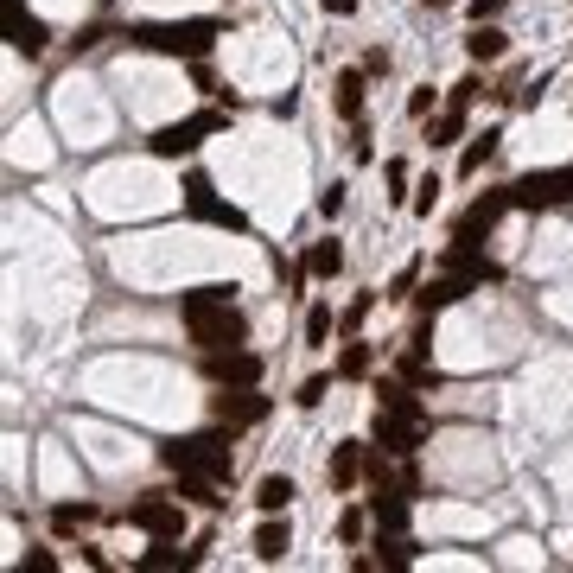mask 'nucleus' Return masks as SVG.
Listing matches in <instances>:
<instances>
[{
	"mask_svg": "<svg viewBox=\"0 0 573 573\" xmlns=\"http://www.w3.org/2000/svg\"><path fill=\"white\" fill-rule=\"evenodd\" d=\"M90 503H58V510H51V535H77V529H90Z\"/></svg>",
	"mask_w": 573,
	"mask_h": 573,
	"instance_id": "obj_22",
	"label": "nucleus"
},
{
	"mask_svg": "<svg viewBox=\"0 0 573 573\" xmlns=\"http://www.w3.org/2000/svg\"><path fill=\"white\" fill-rule=\"evenodd\" d=\"M357 478H363V446H357V440L332 446V484H338V491H351Z\"/></svg>",
	"mask_w": 573,
	"mask_h": 573,
	"instance_id": "obj_15",
	"label": "nucleus"
},
{
	"mask_svg": "<svg viewBox=\"0 0 573 573\" xmlns=\"http://www.w3.org/2000/svg\"><path fill=\"white\" fill-rule=\"evenodd\" d=\"M7 45H13V51H26V58H39V51L51 45L45 20H32V13L20 7V0H7Z\"/></svg>",
	"mask_w": 573,
	"mask_h": 573,
	"instance_id": "obj_9",
	"label": "nucleus"
},
{
	"mask_svg": "<svg viewBox=\"0 0 573 573\" xmlns=\"http://www.w3.org/2000/svg\"><path fill=\"white\" fill-rule=\"evenodd\" d=\"M332 338V306H312L306 312V344H325Z\"/></svg>",
	"mask_w": 573,
	"mask_h": 573,
	"instance_id": "obj_24",
	"label": "nucleus"
},
{
	"mask_svg": "<svg viewBox=\"0 0 573 573\" xmlns=\"http://www.w3.org/2000/svg\"><path fill=\"white\" fill-rule=\"evenodd\" d=\"M325 13H357V0H325Z\"/></svg>",
	"mask_w": 573,
	"mask_h": 573,
	"instance_id": "obj_37",
	"label": "nucleus"
},
{
	"mask_svg": "<svg viewBox=\"0 0 573 573\" xmlns=\"http://www.w3.org/2000/svg\"><path fill=\"white\" fill-rule=\"evenodd\" d=\"M414 281H421V268H414V262H408V268H402V274H395V281H389V300H402V293H408Z\"/></svg>",
	"mask_w": 573,
	"mask_h": 573,
	"instance_id": "obj_32",
	"label": "nucleus"
},
{
	"mask_svg": "<svg viewBox=\"0 0 573 573\" xmlns=\"http://www.w3.org/2000/svg\"><path fill=\"white\" fill-rule=\"evenodd\" d=\"M217 128H223V115H191V121H172V128H160V134L147 141V153H153V160H185V153L198 147L204 134H217Z\"/></svg>",
	"mask_w": 573,
	"mask_h": 573,
	"instance_id": "obj_5",
	"label": "nucleus"
},
{
	"mask_svg": "<svg viewBox=\"0 0 573 573\" xmlns=\"http://www.w3.org/2000/svg\"><path fill=\"white\" fill-rule=\"evenodd\" d=\"M338 542H363V510H344V523H338Z\"/></svg>",
	"mask_w": 573,
	"mask_h": 573,
	"instance_id": "obj_29",
	"label": "nucleus"
},
{
	"mask_svg": "<svg viewBox=\"0 0 573 573\" xmlns=\"http://www.w3.org/2000/svg\"><path fill=\"white\" fill-rule=\"evenodd\" d=\"M217 20H172V26H134V45L160 51V58H204L217 45Z\"/></svg>",
	"mask_w": 573,
	"mask_h": 573,
	"instance_id": "obj_3",
	"label": "nucleus"
},
{
	"mask_svg": "<svg viewBox=\"0 0 573 573\" xmlns=\"http://www.w3.org/2000/svg\"><path fill=\"white\" fill-rule=\"evenodd\" d=\"M421 7H453V0H421Z\"/></svg>",
	"mask_w": 573,
	"mask_h": 573,
	"instance_id": "obj_38",
	"label": "nucleus"
},
{
	"mask_svg": "<svg viewBox=\"0 0 573 573\" xmlns=\"http://www.w3.org/2000/svg\"><path fill=\"white\" fill-rule=\"evenodd\" d=\"M325 389H332V382H325V376H306L293 402H300V408H319V402H325Z\"/></svg>",
	"mask_w": 573,
	"mask_h": 573,
	"instance_id": "obj_27",
	"label": "nucleus"
},
{
	"mask_svg": "<svg viewBox=\"0 0 573 573\" xmlns=\"http://www.w3.org/2000/svg\"><path fill=\"white\" fill-rule=\"evenodd\" d=\"M287 503H293V478H281V472H274V478H262V484H255V510H262V516H281Z\"/></svg>",
	"mask_w": 573,
	"mask_h": 573,
	"instance_id": "obj_16",
	"label": "nucleus"
},
{
	"mask_svg": "<svg viewBox=\"0 0 573 573\" xmlns=\"http://www.w3.org/2000/svg\"><path fill=\"white\" fill-rule=\"evenodd\" d=\"M363 77H370V71L357 64V71H338V83H332V102H338V115H344V121H357V115H363Z\"/></svg>",
	"mask_w": 573,
	"mask_h": 573,
	"instance_id": "obj_11",
	"label": "nucleus"
},
{
	"mask_svg": "<svg viewBox=\"0 0 573 573\" xmlns=\"http://www.w3.org/2000/svg\"><path fill=\"white\" fill-rule=\"evenodd\" d=\"M172 478H179V497L185 503H204V510H217V478H204V472H172Z\"/></svg>",
	"mask_w": 573,
	"mask_h": 573,
	"instance_id": "obj_20",
	"label": "nucleus"
},
{
	"mask_svg": "<svg viewBox=\"0 0 573 573\" xmlns=\"http://www.w3.org/2000/svg\"><path fill=\"white\" fill-rule=\"evenodd\" d=\"M497 141H503V134H497V128H484L478 141H472V147L459 153V172H465V179H472V172H484V166H491V153H497Z\"/></svg>",
	"mask_w": 573,
	"mask_h": 573,
	"instance_id": "obj_21",
	"label": "nucleus"
},
{
	"mask_svg": "<svg viewBox=\"0 0 573 573\" xmlns=\"http://www.w3.org/2000/svg\"><path fill=\"white\" fill-rule=\"evenodd\" d=\"M402 191H408V166H402V160H389V198L402 204Z\"/></svg>",
	"mask_w": 573,
	"mask_h": 573,
	"instance_id": "obj_33",
	"label": "nucleus"
},
{
	"mask_svg": "<svg viewBox=\"0 0 573 573\" xmlns=\"http://www.w3.org/2000/svg\"><path fill=\"white\" fill-rule=\"evenodd\" d=\"M204 370H211L223 389H249V382H262V357H255V351H236V344H230V351H211Z\"/></svg>",
	"mask_w": 573,
	"mask_h": 573,
	"instance_id": "obj_7",
	"label": "nucleus"
},
{
	"mask_svg": "<svg viewBox=\"0 0 573 573\" xmlns=\"http://www.w3.org/2000/svg\"><path fill=\"white\" fill-rule=\"evenodd\" d=\"M338 268H344V249H338V236H325V242H312V249H306V274H312V281H332Z\"/></svg>",
	"mask_w": 573,
	"mask_h": 573,
	"instance_id": "obj_14",
	"label": "nucleus"
},
{
	"mask_svg": "<svg viewBox=\"0 0 573 573\" xmlns=\"http://www.w3.org/2000/svg\"><path fill=\"white\" fill-rule=\"evenodd\" d=\"M453 141H465V109L446 102V109L433 115V128H427V147H453Z\"/></svg>",
	"mask_w": 573,
	"mask_h": 573,
	"instance_id": "obj_17",
	"label": "nucleus"
},
{
	"mask_svg": "<svg viewBox=\"0 0 573 573\" xmlns=\"http://www.w3.org/2000/svg\"><path fill=\"white\" fill-rule=\"evenodd\" d=\"M402 382H440V376H433V363H427V351H408L402 357Z\"/></svg>",
	"mask_w": 573,
	"mask_h": 573,
	"instance_id": "obj_26",
	"label": "nucleus"
},
{
	"mask_svg": "<svg viewBox=\"0 0 573 573\" xmlns=\"http://www.w3.org/2000/svg\"><path fill=\"white\" fill-rule=\"evenodd\" d=\"M160 465H166V472H204V478L230 484V472H236L230 427H223V433H191V440H179V446H160Z\"/></svg>",
	"mask_w": 573,
	"mask_h": 573,
	"instance_id": "obj_2",
	"label": "nucleus"
},
{
	"mask_svg": "<svg viewBox=\"0 0 573 573\" xmlns=\"http://www.w3.org/2000/svg\"><path fill=\"white\" fill-rule=\"evenodd\" d=\"M503 191H510V211H548V204L573 198V172H529V179H516Z\"/></svg>",
	"mask_w": 573,
	"mask_h": 573,
	"instance_id": "obj_4",
	"label": "nucleus"
},
{
	"mask_svg": "<svg viewBox=\"0 0 573 573\" xmlns=\"http://www.w3.org/2000/svg\"><path fill=\"white\" fill-rule=\"evenodd\" d=\"M497 13H503V0H472V20H478V26L497 20Z\"/></svg>",
	"mask_w": 573,
	"mask_h": 573,
	"instance_id": "obj_36",
	"label": "nucleus"
},
{
	"mask_svg": "<svg viewBox=\"0 0 573 573\" xmlns=\"http://www.w3.org/2000/svg\"><path fill=\"white\" fill-rule=\"evenodd\" d=\"M408 115H414V121H427V115H433V90H427V83L408 96Z\"/></svg>",
	"mask_w": 573,
	"mask_h": 573,
	"instance_id": "obj_30",
	"label": "nucleus"
},
{
	"mask_svg": "<svg viewBox=\"0 0 573 573\" xmlns=\"http://www.w3.org/2000/svg\"><path fill=\"white\" fill-rule=\"evenodd\" d=\"M128 523L134 529H147V535H172V542H179V529H185V510L172 497H141L128 510Z\"/></svg>",
	"mask_w": 573,
	"mask_h": 573,
	"instance_id": "obj_6",
	"label": "nucleus"
},
{
	"mask_svg": "<svg viewBox=\"0 0 573 573\" xmlns=\"http://www.w3.org/2000/svg\"><path fill=\"white\" fill-rule=\"evenodd\" d=\"M503 51H510V39H503V32H497L491 20H484V26L472 32V39H465V58H472V64H497Z\"/></svg>",
	"mask_w": 573,
	"mask_h": 573,
	"instance_id": "obj_13",
	"label": "nucleus"
},
{
	"mask_svg": "<svg viewBox=\"0 0 573 573\" xmlns=\"http://www.w3.org/2000/svg\"><path fill=\"white\" fill-rule=\"evenodd\" d=\"M433 204H440V172H427V179L414 185V211H421V217H433Z\"/></svg>",
	"mask_w": 573,
	"mask_h": 573,
	"instance_id": "obj_25",
	"label": "nucleus"
},
{
	"mask_svg": "<svg viewBox=\"0 0 573 573\" xmlns=\"http://www.w3.org/2000/svg\"><path fill=\"white\" fill-rule=\"evenodd\" d=\"M370 363H376V351H370V344H344V357H338V376H370Z\"/></svg>",
	"mask_w": 573,
	"mask_h": 573,
	"instance_id": "obj_23",
	"label": "nucleus"
},
{
	"mask_svg": "<svg viewBox=\"0 0 573 573\" xmlns=\"http://www.w3.org/2000/svg\"><path fill=\"white\" fill-rule=\"evenodd\" d=\"M370 516H376V529H389V535H395V529L408 523V503L395 497V491H382V484H376V497H370Z\"/></svg>",
	"mask_w": 573,
	"mask_h": 573,
	"instance_id": "obj_19",
	"label": "nucleus"
},
{
	"mask_svg": "<svg viewBox=\"0 0 573 573\" xmlns=\"http://www.w3.org/2000/svg\"><path fill=\"white\" fill-rule=\"evenodd\" d=\"M185 191H191V211H204V217H217V223H230V230H242V217L230 211V204H217L204 179H185Z\"/></svg>",
	"mask_w": 573,
	"mask_h": 573,
	"instance_id": "obj_18",
	"label": "nucleus"
},
{
	"mask_svg": "<svg viewBox=\"0 0 573 573\" xmlns=\"http://www.w3.org/2000/svg\"><path fill=\"white\" fill-rule=\"evenodd\" d=\"M478 281H472V274H453V268H446L440 274V281H433L427 293H421V312H427V319H433V312H446V306H459L465 300V293H472Z\"/></svg>",
	"mask_w": 573,
	"mask_h": 573,
	"instance_id": "obj_10",
	"label": "nucleus"
},
{
	"mask_svg": "<svg viewBox=\"0 0 573 573\" xmlns=\"http://www.w3.org/2000/svg\"><path fill=\"white\" fill-rule=\"evenodd\" d=\"M344 211V185H332V191H319V217H338Z\"/></svg>",
	"mask_w": 573,
	"mask_h": 573,
	"instance_id": "obj_34",
	"label": "nucleus"
},
{
	"mask_svg": "<svg viewBox=\"0 0 573 573\" xmlns=\"http://www.w3.org/2000/svg\"><path fill=\"white\" fill-rule=\"evenodd\" d=\"M478 96H484V83H478V77H465V83H453V109H472Z\"/></svg>",
	"mask_w": 573,
	"mask_h": 573,
	"instance_id": "obj_28",
	"label": "nucleus"
},
{
	"mask_svg": "<svg viewBox=\"0 0 573 573\" xmlns=\"http://www.w3.org/2000/svg\"><path fill=\"white\" fill-rule=\"evenodd\" d=\"M287 548H293V529H287V516H281V523L268 516V523L255 529V561H281Z\"/></svg>",
	"mask_w": 573,
	"mask_h": 573,
	"instance_id": "obj_12",
	"label": "nucleus"
},
{
	"mask_svg": "<svg viewBox=\"0 0 573 573\" xmlns=\"http://www.w3.org/2000/svg\"><path fill=\"white\" fill-rule=\"evenodd\" d=\"M262 414H268V395H255V382H249V389H223L217 395V421L223 427H255V421H262Z\"/></svg>",
	"mask_w": 573,
	"mask_h": 573,
	"instance_id": "obj_8",
	"label": "nucleus"
},
{
	"mask_svg": "<svg viewBox=\"0 0 573 573\" xmlns=\"http://www.w3.org/2000/svg\"><path fill=\"white\" fill-rule=\"evenodd\" d=\"M363 71L382 77V71H389V51H382V45H376V51H363Z\"/></svg>",
	"mask_w": 573,
	"mask_h": 573,
	"instance_id": "obj_35",
	"label": "nucleus"
},
{
	"mask_svg": "<svg viewBox=\"0 0 573 573\" xmlns=\"http://www.w3.org/2000/svg\"><path fill=\"white\" fill-rule=\"evenodd\" d=\"M370 306H376V300H370V293H363V300H351V312H344V332H357V325H363V319H370Z\"/></svg>",
	"mask_w": 573,
	"mask_h": 573,
	"instance_id": "obj_31",
	"label": "nucleus"
},
{
	"mask_svg": "<svg viewBox=\"0 0 573 573\" xmlns=\"http://www.w3.org/2000/svg\"><path fill=\"white\" fill-rule=\"evenodd\" d=\"M230 293H236V287H198V293H185V300H179L185 325H191V338L211 344V351H223V344H242V338H249V319L236 312Z\"/></svg>",
	"mask_w": 573,
	"mask_h": 573,
	"instance_id": "obj_1",
	"label": "nucleus"
}]
</instances>
